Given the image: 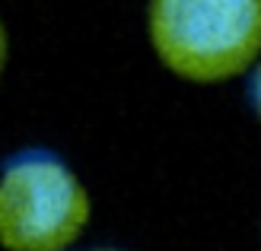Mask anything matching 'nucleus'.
<instances>
[{"label":"nucleus","instance_id":"f03ea898","mask_svg":"<svg viewBox=\"0 0 261 251\" xmlns=\"http://www.w3.org/2000/svg\"><path fill=\"white\" fill-rule=\"evenodd\" d=\"M89 219V197L55 153L25 150L0 175V245L64 251Z\"/></svg>","mask_w":261,"mask_h":251},{"label":"nucleus","instance_id":"f257e3e1","mask_svg":"<svg viewBox=\"0 0 261 251\" xmlns=\"http://www.w3.org/2000/svg\"><path fill=\"white\" fill-rule=\"evenodd\" d=\"M150 45L191 83H223L261 58V0H150Z\"/></svg>","mask_w":261,"mask_h":251},{"label":"nucleus","instance_id":"20e7f679","mask_svg":"<svg viewBox=\"0 0 261 251\" xmlns=\"http://www.w3.org/2000/svg\"><path fill=\"white\" fill-rule=\"evenodd\" d=\"M7 51H10V38H7L4 22H0V73H4V67H7Z\"/></svg>","mask_w":261,"mask_h":251},{"label":"nucleus","instance_id":"7ed1b4c3","mask_svg":"<svg viewBox=\"0 0 261 251\" xmlns=\"http://www.w3.org/2000/svg\"><path fill=\"white\" fill-rule=\"evenodd\" d=\"M249 99H252V108L261 118V61L252 67V80H249Z\"/></svg>","mask_w":261,"mask_h":251}]
</instances>
